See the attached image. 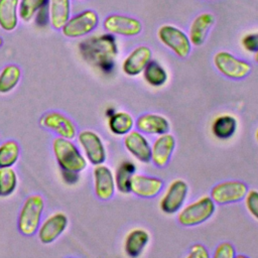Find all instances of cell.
I'll list each match as a JSON object with an SVG mask.
<instances>
[{"label":"cell","instance_id":"6da1fadb","mask_svg":"<svg viewBox=\"0 0 258 258\" xmlns=\"http://www.w3.org/2000/svg\"><path fill=\"white\" fill-rule=\"evenodd\" d=\"M83 56L104 73H110L114 68L118 54V45L111 33H105L86 39L80 44Z\"/></svg>","mask_w":258,"mask_h":258},{"label":"cell","instance_id":"7a4b0ae2","mask_svg":"<svg viewBox=\"0 0 258 258\" xmlns=\"http://www.w3.org/2000/svg\"><path fill=\"white\" fill-rule=\"evenodd\" d=\"M52 150L58 165L64 171L78 173L86 168L85 156L70 139L56 137L52 142Z\"/></svg>","mask_w":258,"mask_h":258},{"label":"cell","instance_id":"3957f363","mask_svg":"<svg viewBox=\"0 0 258 258\" xmlns=\"http://www.w3.org/2000/svg\"><path fill=\"white\" fill-rule=\"evenodd\" d=\"M216 206L209 196L182 207L177 212V221L183 227H194L208 221L215 213Z\"/></svg>","mask_w":258,"mask_h":258},{"label":"cell","instance_id":"277c9868","mask_svg":"<svg viewBox=\"0 0 258 258\" xmlns=\"http://www.w3.org/2000/svg\"><path fill=\"white\" fill-rule=\"evenodd\" d=\"M44 209V202L41 196H29L20 210L17 226L20 233L24 236H31L39 228L41 215Z\"/></svg>","mask_w":258,"mask_h":258},{"label":"cell","instance_id":"5b68a950","mask_svg":"<svg viewBox=\"0 0 258 258\" xmlns=\"http://www.w3.org/2000/svg\"><path fill=\"white\" fill-rule=\"evenodd\" d=\"M157 37L163 45L180 58L187 57L191 51L188 35L176 26L170 24L161 25L157 30Z\"/></svg>","mask_w":258,"mask_h":258},{"label":"cell","instance_id":"8992f818","mask_svg":"<svg viewBox=\"0 0 258 258\" xmlns=\"http://www.w3.org/2000/svg\"><path fill=\"white\" fill-rule=\"evenodd\" d=\"M214 66L223 76L233 79L241 80L249 75L251 72V64L229 51H218L213 58Z\"/></svg>","mask_w":258,"mask_h":258},{"label":"cell","instance_id":"52a82bcc","mask_svg":"<svg viewBox=\"0 0 258 258\" xmlns=\"http://www.w3.org/2000/svg\"><path fill=\"white\" fill-rule=\"evenodd\" d=\"M99 24V16L92 9L84 10L73 17H70L62 26L61 32L70 38L82 37L92 32Z\"/></svg>","mask_w":258,"mask_h":258},{"label":"cell","instance_id":"ba28073f","mask_svg":"<svg viewBox=\"0 0 258 258\" xmlns=\"http://www.w3.org/2000/svg\"><path fill=\"white\" fill-rule=\"evenodd\" d=\"M248 190V185L241 180H226L214 185L210 197L215 204L229 205L242 201Z\"/></svg>","mask_w":258,"mask_h":258},{"label":"cell","instance_id":"9c48e42d","mask_svg":"<svg viewBox=\"0 0 258 258\" xmlns=\"http://www.w3.org/2000/svg\"><path fill=\"white\" fill-rule=\"evenodd\" d=\"M188 192L187 183L180 178L172 180L159 201L160 210L168 215L177 213L183 206Z\"/></svg>","mask_w":258,"mask_h":258},{"label":"cell","instance_id":"30bf717a","mask_svg":"<svg viewBox=\"0 0 258 258\" xmlns=\"http://www.w3.org/2000/svg\"><path fill=\"white\" fill-rule=\"evenodd\" d=\"M103 26L111 34L129 37L136 36L142 31V23L139 19L123 14H111L107 16L103 22Z\"/></svg>","mask_w":258,"mask_h":258},{"label":"cell","instance_id":"8fae6325","mask_svg":"<svg viewBox=\"0 0 258 258\" xmlns=\"http://www.w3.org/2000/svg\"><path fill=\"white\" fill-rule=\"evenodd\" d=\"M78 140L87 159L94 165L102 164L106 160V149L101 137L92 130H83Z\"/></svg>","mask_w":258,"mask_h":258},{"label":"cell","instance_id":"7c38bea8","mask_svg":"<svg viewBox=\"0 0 258 258\" xmlns=\"http://www.w3.org/2000/svg\"><path fill=\"white\" fill-rule=\"evenodd\" d=\"M163 180L156 176L134 173L130 179V192L144 199L156 197L163 188Z\"/></svg>","mask_w":258,"mask_h":258},{"label":"cell","instance_id":"4fadbf2b","mask_svg":"<svg viewBox=\"0 0 258 258\" xmlns=\"http://www.w3.org/2000/svg\"><path fill=\"white\" fill-rule=\"evenodd\" d=\"M126 150L142 163L151 161V145L147 138L138 130H131L124 135L123 140Z\"/></svg>","mask_w":258,"mask_h":258},{"label":"cell","instance_id":"5bb4252c","mask_svg":"<svg viewBox=\"0 0 258 258\" xmlns=\"http://www.w3.org/2000/svg\"><path fill=\"white\" fill-rule=\"evenodd\" d=\"M94 189L98 199L102 201L110 200L115 194V177L111 169L102 164L95 165L93 170Z\"/></svg>","mask_w":258,"mask_h":258},{"label":"cell","instance_id":"9a60e30c","mask_svg":"<svg viewBox=\"0 0 258 258\" xmlns=\"http://www.w3.org/2000/svg\"><path fill=\"white\" fill-rule=\"evenodd\" d=\"M40 124L62 138L72 139L77 134V129L73 121L59 112H48L44 114L40 119Z\"/></svg>","mask_w":258,"mask_h":258},{"label":"cell","instance_id":"2e32d148","mask_svg":"<svg viewBox=\"0 0 258 258\" xmlns=\"http://www.w3.org/2000/svg\"><path fill=\"white\" fill-rule=\"evenodd\" d=\"M152 50L147 45L135 47L123 60L122 71L129 77L139 76L151 60Z\"/></svg>","mask_w":258,"mask_h":258},{"label":"cell","instance_id":"e0dca14e","mask_svg":"<svg viewBox=\"0 0 258 258\" xmlns=\"http://www.w3.org/2000/svg\"><path fill=\"white\" fill-rule=\"evenodd\" d=\"M175 138L172 134L163 133L157 135V138L151 145V161L157 167L165 166L174 151Z\"/></svg>","mask_w":258,"mask_h":258},{"label":"cell","instance_id":"ac0fdd59","mask_svg":"<svg viewBox=\"0 0 258 258\" xmlns=\"http://www.w3.org/2000/svg\"><path fill=\"white\" fill-rule=\"evenodd\" d=\"M68 218L62 213H55L48 217L38 229V239L42 244H50L67 229Z\"/></svg>","mask_w":258,"mask_h":258},{"label":"cell","instance_id":"d6986e66","mask_svg":"<svg viewBox=\"0 0 258 258\" xmlns=\"http://www.w3.org/2000/svg\"><path fill=\"white\" fill-rule=\"evenodd\" d=\"M135 126L138 131L149 135H160L167 133L170 129L169 121L162 115L146 113L137 118Z\"/></svg>","mask_w":258,"mask_h":258},{"label":"cell","instance_id":"ffe728a7","mask_svg":"<svg viewBox=\"0 0 258 258\" xmlns=\"http://www.w3.org/2000/svg\"><path fill=\"white\" fill-rule=\"evenodd\" d=\"M214 23L215 16L210 12H203L196 16L189 26L188 38L190 43L195 46H201L204 44Z\"/></svg>","mask_w":258,"mask_h":258},{"label":"cell","instance_id":"44dd1931","mask_svg":"<svg viewBox=\"0 0 258 258\" xmlns=\"http://www.w3.org/2000/svg\"><path fill=\"white\" fill-rule=\"evenodd\" d=\"M149 240L150 236L146 230L141 228L133 229L125 238L124 250L128 256L137 257L143 252L149 243Z\"/></svg>","mask_w":258,"mask_h":258},{"label":"cell","instance_id":"7402d4cb","mask_svg":"<svg viewBox=\"0 0 258 258\" xmlns=\"http://www.w3.org/2000/svg\"><path fill=\"white\" fill-rule=\"evenodd\" d=\"M49 22L54 29H61L71 17V0H49Z\"/></svg>","mask_w":258,"mask_h":258},{"label":"cell","instance_id":"603a6c76","mask_svg":"<svg viewBox=\"0 0 258 258\" xmlns=\"http://www.w3.org/2000/svg\"><path fill=\"white\" fill-rule=\"evenodd\" d=\"M19 0H0V27L12 31L18 23Z\"/></svg>","mask_w":258,"mask_h":258},{"label":"cell","instance_id":"cb8c5ba5","mask_svg":"<svg viewBox=\"0 0 258 258\" xmlns=\"http://www.w3.org/2000/svg\"><path fill=\"white\" fill-rule=\"evenodd\" d=\"M212 133L220 140L230 139L237 129V120L232 115L224 114L217 117L212 123Z\"/></svg>","mask_w":258,"mask_h":258},{"label":"cell","instance_id":"d4e9b609","mask_svg":"<svg viewBox=\"0 0 258 258\" xmlns=\"http://www.w3.org/2000/svg\"><path fill=\"white\" fill-rule=\"evenodd\" d=\"M135 125L132 115L128 112L119 111L114 112L110 115L108 126L110 131L118 136H124L131 130Z\"/></svg>","mask_w":258,"mask_h":258},{"label":"cell","instance_id":"484cf974","mask_svg":"<svg viewBox=\"0 0 258 258\" xmlns=\"http://www.w3.org/2000/svg\"><path fill=\"white\" fill-rule=\"evenodd\" d=\"M145 82L155 88L163 86L168 79L166 70L156 60H150L142 72Z\"/></svg>","mask_w":258,"mask_h":258},{"label":"cell","instance_id":"4316f807","mask_svg":"<svg viewBox=\"0 0 258 258\" xmlns=\"http://www.w3.org/2000/svg\"><path fill=\"white\" fill-rule=\"evenodd\" d=\"M135 164L131 161H123L115 172V184L117 189L122 194L130 192V179L135 173Z\"/></svg>","mask_w":258,"mask_h":258},{"label":"cell","instance_id":"83f0119b","mask_svg":"<svg viewBox=\"0 0 258 258\" xmlns=\"http://www.w3.org/2000/svg\"><path fill=\"white\" fill-rule=\"evenodd\" d=\"M21 71L16 64L5 66L0 73V94H6L12 91L19 83Z\"/></svg>","mask_w":258,"mask_h":258},{"label":"cell","instance_id":"f1b7e54d","mask_svg":"<svg viewBox=\"0 0 258 258\" xmlns=\"http://www.w3.org/2000/svg\"><path fill=\"white\" fill-rule=\"evenodd\" d=\"M19 145L14 140H7L0 145V168L10 167L18 159Z\"/></svg>","mask_w":258,"mask_h":258},{"label":"cell","instance_id":"f546056e","mask_svg":"<svg viewBox=\"0 0 258 258\" xmlns=\"http://www.w3.org/2000/svg\"><path fill=\"white\" fill-rule=\"evenodd\" d=\"M17 175L13 168L1 167L0 168V197L10 196L16 188Z\"/></svg>","mask_w":258,"mask_h":258},{"label":"cell","instance_id":"4dcf8cb0","mask_svg":"<svg viewBox=\"0 0 258 258\" xmlns=\"http://www.w3.org/2000/svg\"><path fill=\"white\" fill-rule=\"evenodd\" d=\"M49 0H19L18 16L23 21L31 20L35 13L43 6L48 4Z\"/></svg>","mask_w":258,"mask_h":258},{"label":"cell","instance_id":"1f68e13d","mask_svg":"<svg viewBox=\"0 0 258 258\" xmlns=\"http://www.w3.org/2000/svg\"><path fill=\"white\" fill-rule=\"evenodd\" d=\"M245 207L249 214L258 220V190L250 189L246 194L245 198Z\"/></svg>","mask_w":258,"mask_h":258},{"label":"cell","instance_id":"d6a6232c","mask_svg":"<svg viewBox=\"0 0 258 258\" xmlns=\"http://www.w3.org/2000/svg\"><path fill=\"white\" fill-rule=\"evenodd\" d=\"M235 256V248L229 242H222L221 244H219L214 253L215 258H234Z\"/></svg>","mask_w":258,"mask_h":258},{"label":"cell","instance_id":"836d02e7","mask_svg":"<svg viewBox=\"0 0 258 258\" xmlns=\"http://www.w3.org/2000/svg\"><path fill=\"white\" fill-rule=\"evenodd\" d=\"M241 44L243 48L249 52L258 51V32L248 33L244 35L241 39Z\"/></svg>","mask_w":258,"mask_h":258},{"label":"cell","instance_id":"e575fe53","mask_svg":"<svg viewBox=\"0 0 258 258\" xmlns=\"http://www.w3.org/2000/svg\"><path fill=\"white\" fill-rule=\"evenodd\" d=\"M35 22L39 26H44L49 21V10H48V4L41 7L34 15Z\"/></svg>","mask_w":258,"mask_h":258},{"label":"cell","instance_id":"d590c367","mask_svg":"<svg viewBox=\"0 0 258 258\" xmlns=\"http://www.w3.org/2000/svg\"><path fill=\"white\" fill-rule=\"evenodd\" d=\"M187 256L192 258H209L210 257L207 248L202 244L192 245L189 249V253Z\"/></svg>","mask_w":258,"mask_h":258},{"label":"cell","instance_id":"8d00e7d4","mask_svg":"<svg viewBox=\"0 0 258 258\" xmlns=\"http://www.w3.org/2000/svg\"><path fill=\"white\" fill-rule=\"evenodd\" d=\"M254 60L258 63V51H256V52L254 53Z\"/></svg>","mask_w":258,"mask_h":258},{"label":"cell","instance_id":"74e56055","mask_svg":"<svg viewBox=\"0 0 258 258\" xmlns=\"http://www.w3.org/2000/svg\"><path fill=\"white\" fill-rule=\"evenodd\" d=\"M256 139H257V141H258V129H257V131H256Z\"/></svg>","mask_w":258,"mask_h":258},{"label":"cell","instance_id":"f35d334b","mask_svg":"<svg viewBox=\"0 0 258 258\" xmlns=\"http://www.w3.org/2000/svg\"><path fill=\"white\" fill-rule=\"evenodd\" d=\"M1 44H2V38L0 37V45H1Z\"/></svg>","mask_w":258,"mask_h":258}]
</instances>
